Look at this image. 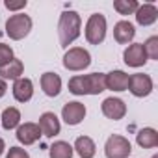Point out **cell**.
<instances>
[{
	"instance_id": "ac0fdd59",
	"label": "cell",
	"mask_w": 158,
	"mask_h": 158,
	"mask_svg": "<svg viewBox=\"0 0 158 158\" xmlns=\"http://www.w3.org/2000/svg\"><path fill=\"white\" fill-rule=\"evenodd\" d=\"M73 151L80 156V158H93L95 152H97V147H95V141L89 136H78L74 139Z\"/></svg>"
},
{
	"instance_id": "7402d4cb",
	"label": "cell",
	"mask_w": 158,
	"mask_h": 158,
	"mask_svg": "<svg viewBox=\"0 0 158 158\" xmlns=\"http://www.w3.org/2000/svg\"><path fill=\"white\" fill-rule=\"evenodd\" d=\"M74 151H73V145L67 143V141H54L50 147H48V156L50 158H73Z\"/></svg>"
},
{
	"instance_id": "ffe728a7",
	"label": "cell",
	"mask_w": 158,
	"mask_h": 158,
	"mask_svg": "<svg viewBox=\"0 0 158 158\" xmlns=\"http://www.w3.org/2000/svg\"><path fill=\"white\" fill-rule=\"evenodd\" d=\"M136 141L141 149H154L158 147V132L152 127H145L136 134Z\"/></svg>"
},
{
	"instance_id": "44dd1931",
	"label": "cell",
	"mask_w": 158,
	"mask_h": 158,
	"mask_svg": "<svg viewBox=\"0 0 158 158\" xmlns=\"http://www.w3.org/2000/svg\"><path fill=\"white\" fill-rule=\"evenodd\" d=\"M21 125V112L15 106H8L2 112V128L4 130H13Z\"/></svg>"
},
{
	"instance_id": "52a82bcc",
	"label": "cell",
	"mask_w": 158,
	"mask_h": 158,
	"mask_svg": "<svg viewBox=\"0 0 158 158\" xmlns=\"http://www.w3.org/2000/svg\"><path fill=\"white\" fill-rule=\"evenodd\" d=\"M152 78L149 74H143V73H136V74H130L128 78V91L138 97V99H143V97H149L152 93Z\"/></svg>"
},
{
	"instance_id": "9c48e42d",
	"label": "cell",
	"mask_w": 158,
	"mask_h": 158,
	"mask_svg": "<svg viewBox=\"0 0 158 158\" xmlns=\"http://www.w3.org/2000/svg\"><path fill=\"white\" fill-rule=\"evenodd\" d=\"M147 52H145V48H143V43H132V45H128L127 48H125V52H123V61L128 65V67H134V69H138V67H143L145 63H147Z\"/></svg>"
},
{
	"instance_id": "8992f818",
	"label": "cell",
	"mask_w": 158,
	"mask_h": 158,
	"mask_svg": "<svg viewBox=\"0 0 158 158\" xmlns=\"http://www.w3.org/2000/svg\"><path fill=\"white\" fill-rule=\"evenodd\" d=\"M130 152H132V145H130L128 138L119 136V134H112L106 139V145H104L106 158H128Z\"/></svg>"
},
{
	"instance_id": "5b68a950",
	"label": "cell",
	"mask_w": 158,
	"mask_h": 158,
	"mask_svg": "<svg viewBox=\"0 0 158 158\" xmlns=\"http://www.w3.org/2000/svg\"><path fill=\"white\" fill-rule=\"evenodd\" d=\"M106 17L102 13H93L89 15L86 23V39L89 45H101L106 37Z\"/></svg>"
},
{
	"instance_id": "4316f807",
	"label": "cell",
	"mask_w": 158,
	"mask_h": 158,
	"mask_svg": "<svg viewBox=\"0 0 158 158\" xmlns=\"http://www.w3.org/2000/svg\"><path fill=\"white\" fill-rule=\"evenodd\" d=\"M26 0H19V2H11V0H6L4 2V6L10 10V11H19V10H24L26 8Z\"/></svg>"
},
{
	"instance_id": "8fae6325",
	"label": "cell",
	"mask_w": 158,
	"mask_h": 158,
	"mask_svg": "<svg viewBox=\"0 0 158 158\" xmlns=\"http://www.w3.org/2000/svg\"><path fill=\"white\" fill-rule=\"evenodd\" d=\"M39 130H41V136H47V138H54L60 134L61 130V125H60V119L54 112H45L39 115V123H37Z\"/></svg>"
},
{
	"instance_id": "ba28073f",
	"label": "cell",
	"mask_w": 158,
	"mask_h": 158,
	"mask_svg": "<svg viewBox=\"0 0 158 158\" xmlns=\"http://www.w3.org/2000/svg\"><path fill=\"white\" fill-rule=\"evenodd\" d=\"M88 110L82 102H78V101H73V102H67L63 104L61 108V119L69 125V127H76V125H80L86 117Z\"/></svg>"
},
{
	"instance_id": "5bb4252c",
	"label": "cell",
	"mask_w": 158,
	"mask_h": 158,
	"mask_svg": "<svg viewBox=\"0 0 158 158\" xmlns=\"http://www.w3.org/2000/svg\"><path fill=\"white\" fill-rule=\"evenodd\" d=\"M13 97L17 102H28L32 97H34V82L30 78H24L21 76L19 80L13 82V89H11Z\"/></svg>"
},
{
	"instance_id": "f546056e",
	"label": "cell",
	"mask_w": 158,
	"mask_h": 158,
	"mask_svg": "<svg viewBox=\"0 0 158 158\" xmlns=\"http://www.w3.org/2000/svg\"><path fill=\"white\" fill-rule=\"evenodd\" d=\"M151 158H158V154H154V156H151Z\"/></svg>"
},
{
	"instance_id": "83f0119b",
	"label": "cell",
	"mask_w": 158,
	"mask_h": 158,
	"mask_svg": "<svg viewBox=\"0 0 158 158\" xmlns=\"http://www.w3.org/2000/svg\"><path fill=\"white\" fill-rule=\"evenodd\" d=\"M6 91H8V84L2 80V78H0V99H2V97L6 95Z\"/></svg>"
},
{
	"instance_id": "277c9868",
	"label": "cell",
	"mask_w": 158,
	"mask_h": 158,
	"mask_svg": "<svg viewBox=\"0 0 158 158\" xmlns=\"http://www.w3.org/2000/svg\"><path fill=\"white\" fill-rule=\"evenodd\" d=\"M91 65V54L82 47L67 48L63 56V67L67 71H84Z\"/></svg>"
},
{
	"instance_id": "7a4b0ae2",
	"label": "cell",
	"mask_w": 158,
	"mask_h": 158,
	"mask_svg": "<svg viewBox=\"0 0 158 158\" xmlns=\"http://www.w3.org/2000/svg\"><path fill=\"white\" fill-rule=\"evenodd\" d=\"M80 30H82V19L76 11H63L60 15V23H58V37H60V45L63 48H69V45H73L78 37H80Z\"/></svg>"
},
{
	"instance_id": "d4e9b609",
	"label": "cell",
	"mask_w": 158,
	"mask_h": 158,
	"mask_svg": "<svg viewBox=\"0 0 158 158\" xmlns=\"http://www.w3.org/2000/svg\"><path fill=\"white\" fill-rule=\"evenodd\" d=\"M13 58H15L13 56V48L10 45H6V43H0V67L8 65Z\"/></svg>"
},
{
	"instance_id": "3957f363",
	"label": "cell",
	"mask_w": 158,
	"mask_h": 158,
	"mask_svg": "<svg viewBox=\"0 0 158 158\" xmlns=\"http://www.w3.org/2000/svg\"><path fill=\"white\" fill-rule=\"evenodd\" d=\"M32 26H34V23H32L30 15L15 13V15L8 17V21H6V35L13 41H21L30 34Z\"/></svg>"
},
{
	"instance_id": "d6986e66",
	"label": "cell",
	"mask_w": 158,
	"mask_h": 158,
	"mask_svg": "<svg viewBox=\"0 0 158 158\" xmlns=\"http://www.w3.org/2000/svg\"><path fill=\"white\" fill-rule=\"evenodd\" d=\"M23 73H24V63L19 60V58H13L8 65H4V67H0V78L6 82V80H19V78L23 76Z\"/></svg>"
},
{
	"instance_id": "603a6c76",
	"label": "cell",
	"mask_w": 158,
	"mask_h": 158,
	"mask_svg": "<svg viewBox=\"0 0 158 158\" xmlns=\"http://www.w3.org/2000/svg\"><path fill=\"white\" fill-rule=\"evenodd\" d=\"M138 8H139V4L136 0H115L114 2V10L119 15H132V13H136Z\"/></svg>"
},
{
	"instance_id": "f1b7e54d",
	"label": "cell",
	"mask_w": 158,
	"mask_h": 158,
	"mask_svg": "<svg viewBox=\"0 0 158 158\" xmlns=\"http://www.w3.org/2000/svg\"><path fill=\"white\" fill-rule=\"evenodd\" d=\"M4 151H6V143H4V139L0 138V156L4 154Z\"/></svg>"
},
{
	"instance_id": "cb8c5ba5",
	"label": "cell",
	"mask_w": 158,
	"mask_h": 158,
	"mask_svg": "<svg viewBox=\"0 0 158 158\" xmlns=\"http://www.w3.org/2000/svg\"><path fill=\"white\" fill-rule=\"evenodd\" d=\"M143 48H145L149 60H158V35H151L143 43Z\"/></svg>"
},
{
	"instance_id": "484cf974",
	"label": "cell",
	"mask_w": 158,
	"mask_h": 158,
	"mask_svg": "<svg viewBox=\"0 0 158 158\" xmlns=\"http://www.w3.org/2000/svg\"><path fill=\"white\" fill-rule=\"evenodd\" d=\"M6 158H30V154H28V151L23 149V147H10Z\"/></svg>"
},
{
	"instance_id": "e0dca14e",
	"label": "cell",
	"mask_w": 158,
	"mask_h": 158,
	"mask_svg": "<svg viewBox=\"0 0 158 158\" xmlns=\"http://www.w3.org/2000/svg\"><path fill=\"white\" fill-rule=\"evenodd\" d=\"M136 23L139 26H151L158 21V8L154 4H143L136 10Z\"/></svg>"
},
{
	"instance_id": "7c38bea8",
	"label": "cell",
	"mask_w": 158,
	"mask_h": 158,
	"mask_svg": "<svg viewBox=\"0 0 158 158\" xmlns=\"http://www.w3.org/2000/svg\"><path fill=\"white\" fill-rule=\"evenodd\" d=\"M128 78H130V74H127L121 69L110 71V73L104 74V88L106 89H112V91H127V88H128Z\"/></svg>"
},
{
	"instance_id": "4fadbf2b",
	"label": "cell",
	"mask_w": 158,
	"mask_h": 158,
	"mask_svg": "<svg viewBox=\"0 0 158 158\" xmlns=\"http://www.w3.org/2000/svg\"><path fill=\"white\" fill-rule=\"evenodd\" d=\"M17 139L23 145H34L39 138H41V130L37 127V123H23L17 127Z\"/></svg>"
},
{
	"instance_id": "9a60e30c",
	"label": "cell",
	"mask_w": 158,
	"mask_h": 158,
	"mask_svg": "<svg viewBox=\"0 0 158 158\" xmlns=\"http://www.w3.org/2000/svg\"><path fill=\"white\" fill-rule=\"evenodd\" d=\"M41 89L47 97H58L61 91V78L56 73H43L41 74Z\"/></svg>"
},
{
	"instance_id": "2e32d148",
	"label": "cell",
	"mask_w": 158,
	"mask_h": 158,
	"mask_svg": "<svg viewBox=\"0 0 158 158\" xmlns=\"http://www.w3.org/2000/svg\"><path fill=\"white\" fill-rule=\"evenodd\" d=\"M134 35H136V28H134V24L130 21H119V23H115V26H114V37H115V41L119 45L132 43Z\"/></svg>"
},
{
	"instance_id": "30bf717a",
	"label": "cell",
	"mask_w": 158,
	"mask_h": 158,
	"mask_svg": "<svg viewBox=\"0 0 158 158\" xmlns=\"http://www.w3.org/2000/svg\"><path fill=\"white\" fill-rule=\"evenodd\" d=\"M101 110H102L104 117H108L112 121H119V119H123L127 115V104L119 97H108V99H104L102 104H101Z\"/></svg>"
},
{
	"instance_id": "6da1fadb",
	"label": "cell",
	"mask_w": 158,
	"mask_h": 158,
	"mask_svg": "<svg viewBox=\"0 0 158 158\" xmlns=\"http://www.w3.org/2000/svg\"><path fill=\"white\" fill-rule=\"evenodd\" d=\"M104 88V74L89 73V74H76L69 80V91L73 95H99Z\"/></svg>"
}]
</instances>
